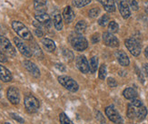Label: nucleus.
Wrapping results in <instances>:
<instances>
[{
    "instance_id": "f257e3e1",
    "label": "nucleus",
    "mask_w": 148,
    "mask_h": 124,
    "mask_svg": "<svg viewBox=\"0 0 148 124\" xmlns=\"http://www.w3.org/2000/svg\"><path fill=\"white\" fill-rule=\"evenodd\" d=\"M127 117L136 121H142L147 115V110L139 99H134L127 106Z\"/></svg>"
},
{
    "instance_id": "f03ea898",
    "label": "nucleus",
    "mask_w": 148,
    "mask_h": 124,
    "mask_svg": "<svg viewBox=\"0 0 148 124\" xmlns=\"http://www.w3.org/2000/svg\"><path fill=\"white\" fill-rule=\"evenodd\" d=\"M69 41L73 48L78 52L85 51L88 47V42L86 40V38L76 32L72 33L69 35Z\"/></svg>"
},
{
    "instance_id": "7ed1b4c3",
    "label": "nucleus",
    "mask_w": 148,
    "mask_h": 124,
    "mask_svg": "<svg viewBox=\"0 0 148 124\" xmlns=\"http://www.w3.org/2000/svg\"><path fill=\"white\" fill-rule=\"evenodd\" d=\"M12 28L17 34V35L27 41H33V35H32L29 29L20 21H13Z\"/></svg>"
},
{
    "instance_id": "20e7f679",
    "label": "nucleus",
    "mask_w": 148,
    "mask_h": 124,
    "mask_svg": "<svg viewBox=\"0 0 148 124\" xmlns=\"http://www.w3.org/2000/svg\"><path fill=\"white\" fill-rule=\"evenodd\" d=\"M58 82L63 87H65L67 91L72 93H75L78 91L79 85L74 79H72L71 77L66 76V75H61L58 78Z\"/></svg>"
},
{
    "instance_id": "39448f33",
    "label": "nucleus",
    "mask_w": 148,
    "mask_h": 124,
    "mask_svg": "<svg viewBox=\"0 0 148 124\" xmlns=\"http://www.w3.org/2000/svg\"><path fill=\"white\" fill-rule=\"evenodd\" d=\"M24 103H25V109H27V110L29 113L36 112L40 106L39 101H38L35 96L31 95V94H28L25 97Z\"/></svg>"
},
{
    "instance_id": "423d86ee",
    "label": "nucleus",
    "mask_w": 148,
    "mask_h": 124,
    "mask_svg": "<svg viewBox=\"0 0 148 124\" xmlns=\"http://www.w3.org/2000/svg\"><path fill=\"white\" fill-rule=\"evenodd\" d=\"M125 46L134 56H138L141 54V44L136 38H128L125 42Z\"/></svg>"
},
{
    "instance_id": "0eeeda50",
    "label": "nucleus",
    "mask_w": 148,
    "mask_h": 124,
    "mask_svg": "<svg viewBox=\"0 0 148 124\" xmlns=\"http://www.w3.org/2000/svg\"><path fill=\"white\" fill-rule=\"evenodd\" d=\"M0 47L5 54L9 56H16V51L10 41L5 36H0Z\"/></svg>"
},
{
    "instance_id": "6e6552de",
    "label": "nucleus",
    "mask_w": 148,
    "mask_h": 124,
    "mask_svg": "<svg viewBox=\"0 0 148 124\" xmlns=\"http://www.w3.org/2000/svg\"><path fill=\"white\" fill-rule=\"evenodd\" d=\"M106 114L107 116V118L110 120L112 122L121 124L123 123V118L121 117L119 112L116 110V109L114 108V105H109L106 108Z\"/></svg>"
},
{
    "instance_id": "1a4fd4ad",
    "label": "nucleus",
    "mask_w": 148,
    "mask_h": 124,
    "mask_svg": "<svg viewBox=\"0 0 148 124\" xmlns=\"http://www.w3.org/2000/svg\"><path fill=\"white\" fill-rule=\"evenodd\" d=\"M14 43L16 44V46L17 47L18 51L25 56V57H27L30 58L33 54H32V51L31 48L28 46L27 44H25L24 41H22L19 37H15L14 38Z\"/></svg>"
},
{
    "instance_id": "9d476101",
    "label": "nucleus",
    "mask_w": 148,
    "mask_h": 124,
    "mask_svg": "<svg viewBox=\"0 0 148 124\" xmlns=\"http://www.w3.org/2000/svg\"><path fill=\"white\" fill-rule=\"evenodd\" d=\"M103 42L106 45L109 47H118L119 46V40L110 32H105L103 34Z\"/></svg>"
},
{
    "instance_id": "9b49d317",
    "label": "nucleus",
    "mask_w": 148,
    "mask_h": 124,
    "mask_svg": "<svg viewBox=\"0 0 148 124\" xmlns=\"http://www.w3.org/2000/svg\"><path fill=\"white\" fill-rule=\"evenodd\" d=\"M6 97H8V101L15 105L20 102V93H19V90L16 87H9L8 89V92H6Z\"/></svg>"
},
{
    "instance_id": "f8f14e48",
    "label": "nucleus",
    "mask_w": 148,
    "mask_h": 124,
    "mask_svg": "<svg viewBox=\"0 0 148 124\" xmlns=\"http://www.w3.org/2000/svg\"><path fill=\"white\" fill-rule=\"evenodd\" d=\"M75 64L76 67L83 74H87L90 71L89 69V63L85 55H79L75 59Z\"/></svg>"
},
{
    "instance_id": "ddd939ff",
    "label": "nucleus",
    "mask_w": 148,
    "mask_h": 124,
    "mask_svg": "<svg viewBox=\"0 0 148 124\" xmlns=\"http://www.w3.org/2000/svg\"><path fill=\"white\" fill-rule=\"evenodd\" d=\"M35 19L39 22L44 27H50L51 25V19L47 13L46 12H37L35 15Z\"/></svg>"
},
{
    "instance_id": "4468645a",
    "label": "nucleus",
    "mask_w": 148,
    "mask_h": 124,
    "mask_svg": "<svg viewBox=\"0 0 148 124\" xmlns=\"http://www.w3.org/2000/svg\"><path fill=\"white\" fill-rule=\"evenodd\" d=\"M23 64H24L25 68L27 70V72L32 76H34L35 78L40 77V70L34 63H32L31 61L25 60L23 62Z\"/></svg>"
},
{
    "instance_id": "2eb2a0df",
    "label": "nucleus",
    "mask_w": 148,
    "mask_h": 124,
    "mask_svg": "<svg viewBox=\"0 0 148 124\" xmlns=\"http://www.w3.org/2000/svg\"><path fill=\"white\" fill-rule=\"evenodd\" d=\"M119 11H120L121 16H123V18L127 19L130 17L131 11H130V7L127 4L126 0H120L119 1Z\"/></svg>"
},
{
    "instance_id": "dca6fc26",
    "label": "nucleus",
    "mask_w": 148,
    "mask_h": 124,
    "mask_svg": "<svg viewBox=\"0 0 148 124\" xmlns=\"http://www.w3.org/2000/svg\"><path fill=\"white\" fill-rule=\"evenodd\" d=\"M115 56H116V59H117L118 63L122 65V66H128V65H129V63H130L129 57H128V55L124 51H122V50L116 51Z\"/></svg>"
},
{
    "instance_id": "f3484780",
    "label": "nucleus",
    "mask_w": 148,
    "mask_h": 124,
    "mask_svg": "<svg viewBox=\"0 0 148 124\" xmlns=\"http://www.w3.org/2000/svg\"><path fill=\"white\" fill-rule=\"evenodd\" d=\"M63 18H64V20H65V22L66 24H70V23H72L73 20H74V18H75V13L72 9L71 6H66L65 8H64L63 10Z\"/></svg>"
},
{
    "instance_id": "a211bd4d",
    "label": "nucleus",
    "mask_w": 148,
    "mask_h": 124,
    "mask_svg": "<svg viewBox=\"0 0 148 124\" xmlns=\"http://www.w3.org/2000/svg\"><path fill=\"white\" fill-rule=\"evenodd\" d=\"M13 79L12 74L8 69H6L3 65H0V80H2L4 82H11Z\"/></svg>"
},
{
    "instance_id": "6ab92c4d",
    "label": "nucleus",
    "mask_w": 148,
    "mask_h": 124,
    "mask_svg": "<svg viewBox=\"0 0 148 124\" xmlns=\"http://www.w3.org/2000/svg\"><path fill=\"white\" fill-rule=\"evenodd\" d=\"M41 43L43 44L44 48L46 49L47 52H49V53H53V52L56 48L55 42L53 40H51V39H49V38H43Z\"/></svg>"
},
{
    "instance_id": "aec40b11",
    "label": "nucleus",
    "mask_w": 148,
    "mask_h": 124,
    "mask_svg": "<svg viewBox=\"0 0 148 124\" xmlns=\"http://www.w3.org/2000/svg\"><path fill=\"white\" fill-rule=\"evenodd\" d=\"M102 4L104 8L108 13H113L115 11V4L114 0H97Z\"/></svg>"
},
{
    "instance_id": "412c9836",
    "label": "nucleus",
    "mask_w": 148,
    "mask_h": 124,
    "mask_svg": "<svg viewBox=\"0 0 148 124\" xmlns=\"http://www.w3.org/2000/svg\"><path fill=\"white\" fill-rule=\"evenodd\" d=\"M47 0H34V7L37 12H46Z\"/></svg>"
},
{
    "instance_id": "4be33fe9",
    "label": "nucleus",
    "mask_w": 148,
    "mask_h": 124,
    "mask_svg": "<svg viewBox=\"0 0 148 124\" xmlns=\"http://www.w3.org/2000/svg\"><path fill=\"white\" fill-rule=\"evenodd\" d=\"M31 51H32V54H34L38 59H43L44 58V55H43V52H42L41 48L35 41L31 44Z\"/></svg>"
},
{
    "instance_id": "5701e85b",
    "label": "nucleus",
    "mask_w": 148,
    "mask_h": 124,
    "mask_svg": "<svg viewBox=\"0 0 148 124\" xmlns=\"http://www.w3.org/2000/svg\"><path fill=\"white\" fill-rule=\"evenodd\" d=\"M123 95H124V97L125 98V99L132 101V100L136 99V98L137 97V93L134 88H126L123 92Z\"/></svg>"
},
{
    "instance_id": "b1692460",
    "label": "nucleus",
    "mask_w": 148,
    "mask_h": 124,
    "mask_svg": "<svg viewBox=\"0 0 148 124\" xmlns=\"http://www.w3.org/2000/svg\"><path fill=\"white\" fill-rule=\"evenodd\" d=\"M54 25L57 31H61L63 29V18L60 14H56L54 16Z\"/></svg>"
},
{
    "instance_id": "393cba45",
    "label": "nucleus",
    "mask_w": 148,
    "mask_h": 124,
    "mask_svg": "<svg viewBox=\"0 0 148 124\" xmlns=\"http://www.w3.org/2000/svg\"><path fill=\"white\" fill-rule=\"evenodd\" d=\"M75 32L76 33H78V34L80 35H83L84 33H85L87 29V24L85 22V21H79V22H77L76 25H75Z\"/></svg>"
},
{
    "instance_id": "a878e982",
    "label": "nucleus",
    "mask_w": 148,
    "mask_h": 124,
    "mask_svg": "<svg viewBox=\"0 0 148 124\" xmlns=\"http://www.w3.org/2000/svg\"><path fill=\"white\" fill-rule=\"evenodd\" d=\"M97 67H98V58L96 56H93L91 59L89 61V69H90V72H91L92 74L95 73L96 70H97Z\"/></svg>"
},
{
    "instance_id": "bb28decb",
    "label": "nucleus",
    "mask_w": 148,
    "mask_h": 124,
    "mask_svg": "<svg viewBox=\"0 0 148 124\" xmlns=\"http://www.w3.org/2000/svg\"><path fill=\"white\" fill-rule=\"evenodd\" d=\"M62 55H63L64 58H65L67 62H72L74 60V58H75L73 52H71V51L66 49V48H63L62 49Z\"/></svg>"
},
{
    "instance_id": "cd10ccee",
    "label": "nucleus",
    "mask_w": 148,
    "mask_h": 124,
    "mask_svg": "<svg viewBox=\"0 0 148 124\" xmlns=\"http://www.w3.org/2000/svg\"><path fill=\"white\" fill-rule=\"evenodd\" d=\"M91 3V0H74L73 5L77 8H82Z\"/></svg>"
},
{
    "instance_id": "c85d7f7f",
    "label": "nucleus",
    "mask_w": 148,
    "mask_h": 124,
    "mask_svg": "<svg viewBox=\"0 0 148 124\" xmlns=\"http://www.w3.org/2000/svg\"><path fill=\"white\" fill-rule=\"evenodd\" d=\"M109 20H110V17H109L108 15H103L98 20V25H101V27H106V25L110 23L109 22Z\"/></svg>"
},
{
    "instance_id": "c756f323",
    "label": "nucleus",
    "mask_w": 148,
    "mask_h": 124,
    "mask_svg": "<svg viewBox=\"0 0 148 124\" xmlns=\"http://www.w3.org/2000/svg\"><path fill=\"white\" fill-rule=\"evenodd\" d=\"M118 29H119V25L116 22L111 21L108 24V32L112 33V34H114V33L118 32Z\"/></svg>"
},
{
    "instance_id": "7c9ffc66",
    "label": "nucleus",
    "mask_w": 148,
    "mask_h": 124,
    "mask_svg": "<svg viewBox=\"0 0 148 124\" xmlns=\"http://www.w3.org/2000/svg\"><path fill=\"white\" fill-rule=\"evenodd\" d=\"M107 74V71H106V64H102L100 68H99V73H98V78L100 80H105Z\"/></svg>"
},
{
    "instance_id": "2f4dec72",
    "label": "nucleus",
    "mask_w": 148,
    "mask_h": 124,
    "mask_svg": "<svg viewBox=\"0 0 148 124\" xmlns=\"http://www.w3.org/2000/svg\"><path fill=\"white\" fill-rule=\"evenodd\" d=\"M59 120H60V123L61 124H74L72 122V121L70 120L68 117L66 115V113H64V112L60 113V115H59Z\"/></svg>"
},
{
    "instance_id": "473e14b6",
    "label": "nucleus",
    "mask_w": 148,
    "mask_h": 124,
    "mask_svg": "<svg viewBox=\"0 0 148 124\" xmlns=\"http://www.w3.org/2000/svg\"><path fill=\"white\" fill-rule=\"evenodd\" d=\"M126 2L128 5H129V7L134 11H137L139 9V5L138 3L136 2V0H126Z\"/></svg>"
},
{
    "instance_id": "72a5a7b5",
    "label": "nucleus",
    "mask_w": 148,
    "mask_h": 124,
    "mask_svg": "<svg viewBox=\"0 0 148 124\" xmlns=\"http://www.w3.org/2000/svg\"><path fill=\"white\" fill-rule=\"evenodd\" d=\"M99 14H100V8H98V7H94L88 11V15L91 18L97 17Z\"/></svg>"
},
{
    "instance_id": "f704fd0d",
    "label": "nucleus",
    "mask_w": 148,
    "mask_h": 124,
    "mask_svg": "<svg viewBox=\"0 0 148 124\" xmlns=\"http://www.w3.org/2000/svg\"><path fill=\"white\" fill-rule=\"evenodd\" d=\"M10 116L12 119H14L15 121H16L19 123H25V120L23 118H21L20 116L17 115L16 113H10Z\"/></svg>"
},
{
    "instance_id": "c9c22d12",
    "label": "nucleus",
    "mask_w": 148,
    "mask_h": 124,
    "mask_svg": "<svg viewBox=\"0 0 148 124\" xmlns=\"http://www.w3.org/2000/svg\"><path fill=\"white\" fill-rule=\"evenodd\" d=\"M107 84H108V86L109 87H111V88H114V87H116L117 86V82L116 81H115L114 78L110 77V78H108L107 79Z\"/></svg>"
},
{
    "instance_id": "e433bc0d",
    "label": "nucleus",
    "mask_w": 148,
    "mask_h": 124,
    "mask_svg": "<svg viewBox=\"0 0 148 124\" xmlns=\"http://www.w3.org/2000/svg\"><path fill=\"white\" fill-rule=\"evenodd\" d=\"M91 41H92L93 44H97L100 41V35L99 34H95L91 37Z\"/></svg>"
},
{
    "instance_id": "4c0bfd02",
    "label": "nucleus",
    "mask_w": 148,
    "mask_h": 124,
    "mask_svg": "<svg viewBox=\"0 0 148 124\" xmlns=\"http://www.w3.org/2000/svg\"><path fill=\"white\" fill-rule=\"evenodd\" d=\"M0 62H1V63H6V62H8V58H6L4 52H2L1 50H0Z\"/></svg>"
},
{
    "instance_id": "58836bf2",
    "label": "nucleus",
    "mask_w": 148,
    "mask_h": 124,
    "mask_svg": "<svg viewBox=\"0 0 148 124\" xmlns=\"http://www.w3.org/2000/svg\"><path fill=\"white\" fill-rule=\"evenodd\" d=\"M35 35L37 36V37H42L44 35V31L42 29H39V28H35Z\"/></svg>"
},
{
    "instance_id": "ea45409f",
    "label": "nucleus",
    "mask_w": 148,
    "mask_h": 124,
    "mask_svg": "<svg viewBox=\"0 0 148 124\" xmlns=\"http://www.w3.org/2000/svg\"><path fill=\"white\" fill-rule=\"evenodd\" d=\"M55 66L58 69L59 71H61V72H65L66 71V67L64 66V65L62 64V63H56L55 64Z\"/></svg>"
},
{
    "instance_id": "a19ab883",
    "label": "nucleus",
    "mask_w": 148,
    "mask_h": 124,
    "mask_svg": "<svg viewBox=\"0 0 148 124\" xmlns=\"http://www.w3.org/2000/svg\"><path fill=\"white\" fill-rule=\"evenodd\" d=\"M95 113H96V119H97L98 121H99V119H101V122L104 123V122H105V119H104V117L102 116L101 112H96Z\"/></svg>"
},
{
    "instance_id": "79ce46f5",
    "label": "nucleus",
    "mask_w": 148,
    "mask_h": 124,
    "mask_svg": "<svg viewBox=\"0 0 148 124\" xmlns=\"http://www.w3.org/2000/svg\"><path fill=\"white\" fill-rule=\"evenodd\" d=\"M144 69H145V74L148 76V63H146V64L145 65Z\"/></svg>"
},
{
    "instance_id": "37998d69",
    "label": "nucleus",
    "mask_w": 148,
    "mask_h": 124,
    "mask_svg": "<svg viewBox=\"0 0 148 124\" xmlns=\"http://www.w3.org/2000/svg\"><path fill=\"white\" fill-rule=\"evenodd\" d=\"M145 55L146 58H148V46L145 48Z\"/></svg>"
},
{
    "instance_id": "c03bdc74",
    "label": "nucleus",
    "mask_w": 148,
    "mask_h": 124,
    "mask_svg": "<svg viewBox=\"0 0 148 124\" xmlns=\"http://www.w3.org/2000/svg\"><path fill=\"white\" fill-rule=\"evenodd\" d=\"M145 12H146V14L148 15V2H147V3L145 4Z\"/></svg>"
},
{
    "instance_id": "a18cd8bd",
    "label": "nucleus",
    "mask_w": 148,
    "mask_h": 124,
    "mask_svg": "<svg viewBox=\"0 0 148 124\" xmlns=\"http://www.w3.org/2000/svg\"><path fill=\"white\" fill-rule=\"evenodd\" d=\"M5 124H10V123H8V122H5Z\"/></svg>"
}]
</instances>
